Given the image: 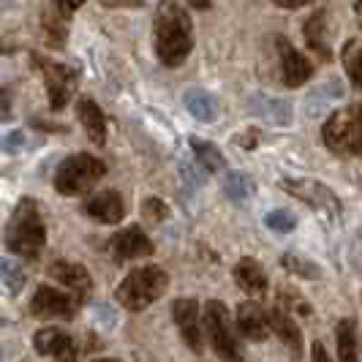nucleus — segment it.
Masks as SVG:
<instances>
[{
  "label": "nucleus",
  "mask_w": 362,
  "mask_h": 362,
  "mask_svg": "<svg viewBox=\"0 0 362 362\" xmlns=\"http://www.w3.org/2000/svg\"><path fill=\"white\" fill-rule=\"evenodd\" d=\"M156 54L166 69H177L194 49V25L177 0H161L153 19Z\"/></svg>",
  "instance_id": "nucleus-1"
},
{
  "label": "nucleus",
  "mask_w": 362,
  "mask_h": 362,
  "mask_svg": "<svg viewBox=\"0 0 362 362\" xmlns=\"http://www.w3.org/2000/svg\"><path fill=\"white\" fill-rule=\"evenodd\" d=\"M47 243V226L33 199H22L6 226V248L25 259H36Z\"/></svg>",
  "instance_id": "nucleus-2"
},
{
  "label": "nucleus",
  "mask_w": 362,
  "mask_h": 362,
  "mask_svg": "<svg viewBox=\"0 0 362 362\" xmlns=\"http://www.w3.org/2000/svg\"><path fill=\"white\" fill-rule=\"evenodd\" d=\"M169 286V275L158 264H147V267H136L131 270L120 281V286L115 291L117 303L128 310H145L150 308L158 297H163V291Z\"/></svg>",
  "instance_id": "nucleus-3"
},
{
  "label": "nucleus",
  "mask_w": 362,
  "mask_h": 362,
  "mask_svg": "<svg viewBox=\"0 0 362 362\" xmlns=\"http://www.w3.org/2000/svg\"><path fill=\"white\" fill-rule=\"evenodd\" d=\"M322 139L329 153L344 158L362 156V104H349L329 115L322 128Z\"/></svg>",
  "instance_id": "nucleus-4"
},
{
  "label": "nucleus",
  "mask_w": 362,
  "mask_h": 362,
  "mask_svg": "<svg viewBox=\"0 0 362 362\" xmlns=\"http://www.w3.org/2000/svg\"><path fill=\"white\" fill-rule=\"evenodd\" d=\"M107 175V163L90 153H74L57 166L54 172V188L63 197H79L88 194L95 182Z\"/></svg>",
  "instance_id": "nucleus-5"
},
{
  "label": "nucleus",
  "mask_w": 362,
  "mask_h": 362,
  "mask_svg": "<svg viewBox=\"0 0 362 362\" xmlns=\"http://www.w3.org/2000/svg\"><path fill=\"white\" fill-rule=\"evenodd\" d=\"M204 329H207L210 346H213L216 357H221V362H243V346L235 335V327H232L229 310L223 303L210 300L204 305Z\"/></svg>",
  "instance_id": "nucleus-6"
},
{
  "label": "nucleus",
  "mask_w": 362,
  "mask_h": 362,
  "mask_svg": "<svg viewBox=\"0 0 362 362\" xmlns=\"http://www.w3.org/2000/svg\"><path fill=\"white\" fill-rule=\"evenodd\" d=\"M30 63L41 76H44V85H47V95H49V107L54 112L69 104V98L76 90V82H79V71L71 66H63V63H54L49 57H44L41 52H30Z\"/></svg>",
  "instance_id": "nucleus-7"
},
{
  "label": "nucleus",
  "mask_w": 362,
  "mask_h": 362,
  "mask_svg": "<svg viewBox=\"0 0 362 362\" xmlns=\"http://www.w3.org/2000/svg\"><path fill=\"white\" fill-rule=\"evenodd\" d=\"M281 188L286 191V194H291L294 199L305 202L308 207H313V210H319L322 216L327 218H335L341 216V199L327 188L325 182L319 180H305V177H284L281 180Z\"/></svg>",
  "instance_id": "nucleus-8"
},
{
  "label": "nucleus",
  "mask_w": 362,
  "mask_h": 362,
  "mask_svg": "<svg viewBox=\"0 0 362 362\" xmlns=\"http://www.w3.org/2000/svg\"><path fill=\"white\" fill-rule=\"evenodd\" d=\"M79 300L69 291H57L52 286H38L30 300V313L36 319H74Z\"/></svg>",
  "instance_id": "nucleus-9"
},
{
  "label": "nucleus",
  "mask_w": 362,
  "mask_h": 362,
  "mask_svg": "<svg viewBox=\"0 0 362 362\" xmlns=\"http://www.w3.org/2000/svg\"><path fill=\"white\" fill-rule=\"evenodd\" d=\"M275 47L281 54V79L286 88H300L305 85L310 76H313V66L303 52H297L289 44V38L278 36L275 38Z\"/></svg>",
  "instance_id": "nucleus-10"
},
{
  "label": "nucleus",
  "mask_w": 362,
  "mask_h": 362,
  "mask_svg": "<svg viewBox=\"0 0 362 362\" xmlns=\"http://www.w3.org/2000/svg\"><path fill=\"white\" fill-rule=\"evenodd\" d=\"M172 316H175V325L180 329L185 346L202 354L204 341H202V327H199V303L197 300H175L172 303Z\"/></svg>",
  "instance_id": "nucleus-11"
},
{
  "label": "nucleus",
  "mask_w": 362,
  "mask_h": 362,
  "mask_svg": "<svg viewBox=\"0 0 362 362\" xmlns=\"http://www.w3.org/2000/svg\"><path fill=\"white\" fill-rule=\"evenodd\" d=\"M109 251L115 254V259L126 262V259H145V256H150L156 248H153V240L142 232V226H128L123 232L112 235Z\"/></svg>",
  "instance_id": "nucleus-12"
},
{
  "label": "nucleus",
  "mask_w": 362,
  "mask_h": 362,
  "mask_svg": "<svg viewBox=\"0 0 362 362\" xmlns=\"http://www.w3.org/2000/svg\"><path fill=\"white\" fill-rule=\"evenodd\" d=\"M267 325H270L272 335H278V341L291 351V360H303V332L294 325V319L289 316V310H284L281 305L267 310Z\"/></svg>",
  "instance_id": "nucleus-13"
},
{
  "label": "nucleus",
  "mask_w": 362,
  "mask_h": 362,
  "mask_svg": "<svg viewBox=\"0 0 362 362\" xmlns=\"http://www.w3.org/2000/svg\"><path fill=\"white\" fill-rule=\"evenodd\" d=\"M237 329L245 341L262 344L270 335V325H267V310L262 308L256 300H245L237 305Z\"/></svg>",
  "instance_id": "nucleus-14"
},
{
  "label": "nucleus",
  "mask_w": 362,
  "mask_h": 362,
  "mask_svg": "<svg viewBox=\"0 0 362 362\" xmlns=\"http://www.w3.org/2000/svg\"><path fill=\"white\" fill-rule=\"evenodd\" d=\"M49 275H52L57 284H63L69 291H74V297H76L79 303H82L85 294L93 289L90 272L85 270V264H79V262H52Z\"/></svg>",
  "instance_id": "nucleus-15"
},
{
  "label": "nucleus",
  "mask_w": 362,
  "mask_h": 362,
  "mask_svg": "<svg viewBox=\"0 0 362 362\" xmlns=\"http://www.w3.org/2000/svg\"><path fill=\"white\" fill-rule=\"evenodd\" d=\"M85 213L98 223H120L126 218V202L117 191H101L85 202Z\"/></svg>",
  "instance_id": "nucleus-16"
},
{
  "label": "nucleus",
  "mask_w": 362,
  "mask_h": 362,
  "mask_svg": "<svg viewBox=\"0 0 362 362\" xmlns=\"http://www.w3.org/2000/svg\"><path fill=\"white\" fill-rule=\"evenodd\" d=\"M235 281L237 286L243 291H248L251 297H264L270 291V278H267V272L262 267V262H256L251 256H245V259L237 262Z\"/></svg>",
  "instance_id": "nucleus-17"
},
{
  "label": "nucleus",
  "mask_w": 362,
  "mask_h": 362,
  "mask_svg": "<svg viewBox=\"0 0 362 362\" xmlns=\"http://www.w3.org/2000/svg\"><path fill=\"white\" fill-rule=\"evenodd\" d=\"M76 117H79V123H82L93 145H107V117L93 98H79L76 101Z\"/></svg>",
  "instance_id": "nucleus-18"
},
{
  "label": "nucleus",
  "mask_w": 362,
  "mask_h": 362,
  "mask_svg": "<svg viewBox=\"0 0 362 362\" xmlns=\"http://www.w3.org/2000/svg\"><path fill=\"white\" fill-rule=\"evenodd\" d=\"M305 44L310 52H316L319 60H332V49L327 44V11L319 8L316 14H310L305 22Z\"/></svg>",
  "instance_id": "nucleus-19"
},
{
  "label": "nucleus",
  "mask_w": 362,
  "mask_h": 362,
  "mask_svg": "<svg viewBox=\"0 0 362 362\" xmlns=\"http://www.w3.org/2000/svg\"><path fill=\"white\" fill-rule=\"evenodd\" d=\"M33 346H36L38 354H44V357H57V354H63V351H69L74 346L71 335H66L60 327H44V329H38L36 335H33Z\"/></svg>",
  "instance_id": "nucleus-20"
},
{
  "label": "nucleus",
  "mask_w": 362,
  "mask_h": 362,
  "mask_svg": "<svg viewBox=\"0 0 362 362\" xmlns=\"http://www.w3.org/2000/svg\"><path fill=\"white\" fill-rule=\"evenodd\" d=\"M335 344L341 362H360V344H357V319H341L335 325Z\"/></svg>",
  "instance_id": "nucleus-21"
},
{
  "label": "nucleus",
  "mask_w": 362,
  "mask_h": 362,
  "mask_svg": "<svg viewBox=\"0 0 362 362\" xmlns=\"http://www.w3.org/2000/svg\"><path fill=\"white\" fill-rule=\"evenodd\" d=\"M185 109H188L199 123H213L218 117L216 101H213V95H207L204 90L185 93Z\"/></svg>",
  "instance_id": "nucleus-22"
},
{
  "label": "nucleus",
  "mask_w": 362,
  "mask_h": 362,
  "mask_svg": "<svg viewBox=\"0 0 362 362\" xmlns=\"http://www.w3.org/2000/svg\"><path fill=\"white\" fill-rule=\"evenodd\" d=\"M341 60H344V69L351 79V85L362 90V41L360 38H351L346 41L344 49H341Z\"/></svg>",
  "instance_id": "nucleus-23"
},
{
  "label": "nucleus",
  "mask_w": 362,
  "mask_h": 362,
  "mask_svg": "<svg viewBox=\"0 0 362 362\" xmlns=\"http://www.w3.org/2000/svg\"><path fill=\"white\" fill-rule=\"evenodd\" d=\"M254 112L264 115L270 123H278V126H286L291 120V109L286 101H278V98H264V95H254Z\"/></svg>",
  "instance_id": "nucleus-24"
},
{
  "label": "nucleus",
  "mask_w": 362,
  "mask_h": 362,
  "mask_svg": "<svg viewBox=\"0 0 362 362\" xmlns=\"http://www.w3.org/2000/svg\"><path fill=\"white\" fill-rule=\"evenodd\" d=\"M191 150H194L197 161H199L207 172H221V169L226 166V161H223V153H221L213 142H204V139L191 136Z\"/></svg>",
  "instance_id": "nucleus-25"
},
{
  "label": "nucleus",
  "mask_w": 362,
  "mask_h": 362,
  "mask_svg": "<svg viewBox=\"0 0 362 362\" xmlns=\"http://www.w3.org/2000/svg\"><path fill=\"white\" fill-rule=\"evenodd\" d=\"M223 191L232 202H245L254 197L256 185L245 172H229L226 180H223Z\"/></svg>",
  "instance_id": "nucleus-26"
},
{
  "label": "nucleus",
  "mask_w": 362,
  "mask_h": 362,
  "mask_svg": "<svg viewBox=\"0 0 362 362\" xmlns=\"http://www.w3.org/2000/svg\"><path fill=\"white\" fill-rule=\"evenodd\" d=\"M0 281L11 289V294H19L28 284V272L19 262L8 259V256H0Z\"/></svg>",
  "instance_id": "nucleus-27"
},
{
  "label": "nucleus",
  "mask_w": 362,
  "mask_h": 362,
  "mask_svg": "<svg viewBox=\"0 0 362 362\" xmlns=\"http://www.w3.org/2000/svg\"><path fill=\"white\" fill-rule=\"evenodd\" d=\"M41 33H44L47 47L60 49L63 41H66V22H63V17H60V14H52V11H47L44 19H41Z\"/></svg>",
  "instance_id": "nucleus-28"
},
{
  "label": "nucleus",
  "mask_w": 362,
  "mask_h": 362,
  "mask_svg": "<svg viewBox=\"0 0 362 362\" xmlns=\"http://www.w3.org/2000/svg\"><path fill=\"white\" fill-rule=\"evenodd\" d=\"M281 264L289 272L300 275V278H308V281H316L322 272H319V264H313L308 259H303L300 254H284L281 256Z\"/></svg>",
  "instance_id": "nucleus-29"
},
{
  "label": "nucleus",
  "mask_w": 362,
  "mask_h": 362,
  "mask_svg": "<svg viewBox=\"0 0 362 362\" xmlns=\"http://www.w3.org/2000/svg\"><path fill=\"white\" fill-rule=\"evenodd\" d=\"M278 297H281V308L284 310H297L300 316H310L313 313V308H310L308 300H303V294L300 291H291V289H284L278 291Z\"/></svg>",
  "instance_id": "nucleus-30"
},
{
  "label": "nucleus",
  "mask_w": 362,
  "mask_h": 362,
  "mask_svg": "<svg viewBox=\"0 0 362 362\" xmlns=\"http://www.w3.org/2000/svg\"><path fill=\"white\" fill-rule=\"evenodd\" d=\"M264 223L270 226L272 232H291L297 226V218L291 216L289 210H272L264 216Z\"/></svg>",
  "instance_id": "nucleus-31"
},
{
  "label": "nucleus",
  "mask_w": 362,
  "mask_h": 362,
  "mask_svg": "<svg viewBox=\"0 0 362 362\" xmlns=\"http://www.w3.org/2000/svg\"><path fill=\"white\" fill-rule=\"evenodd\" d=\"M142 216H145L150 223H161V221H166V218H169V207H166L161 199L150 197V199L142 202Z\"/></svg>",
  "instance_id": "nucleus-32"
},
{
  "label": "nucleus",
  "mask_w": 362,
  "mask_h": 362,
  "mask_svg": "<svg viewBox=\"0 0 362 362\" xmlns=\"http://www.w3.org/2000/svg\"><path fill=\"white\" fill-rule=\"evenodd\" d=\"M0 147H3L6 153H19V150L25 147V134H22V131H11V134H6V136L0 139Z\"/></svg>",
  "instance_id": "nucleus-33"
},
{
  "label": "nucleus",
  "mask_w": 362,
  "mask_h": 362,
  "mask_svg": "<svg viewBox=\"0 0 362 362\" xmlns=\"http://www.w3.org/2000/svg\"><path fill=\"white\" fill-rule=\"evenodd\" d=\"M82 3H85V0H54V11H57L63 19H69Z\"/></svg>",
  "instance_id": "nucleus-34"
},
{
  "label": "nucleus",
  "mask_w": 362,
  "mask_h": 362,
  "mask_svg": "<svg viewBox=\"0 0 362 362\" xmlns=\"http://www.w3.org/2000/svg\"><path fill=\"white\" fill-rule=\"evenodd\" d=\"M240 147H245V150H254L256 145H259V131L256 128H248V131H243L240 136L235 139Z\"/></svg>",
  "instance_id": "nucleus-35"
},
{
  "label": "nucleus",
  "mask_w": 362,
  "mask_h": 362,
  "mask_svg": "<svg viewBox=\"0 0 362 362\" xmlns=\"http://www.w3.org/2000/svg\"><path fill=\"white\" fill-rule=\"evenodd\" d=\"M14 115H11V90L6 88V90H0V120H11Z\"/></svg>",
  "instance_id": "nucleus-36"
},
{
  "label": "nucleus",
  "mask_w": 362,
  "mask_h": 362,
  "mask_svg": "<svg viewBox=\"0 0 362 362\" xmlns=\"http://www.w3.org/2000/svg\"><path fill=\"white\" fill-rule=\"evenodd\" d=\"M145 0H101V6L107 8H139Z\"/></svg>",
  "instance_id": "nucleus-37"
},
{
  "label": "nucleus",
  "mask_w": 362,
  "mask_h": 362,
  "mask_svg": "<svg viewBox=\"0 0 362 362\" xmlns=\"http://www.w3.org/2000/svg\"><path fill=\"white\" fill-rule=\"evenodd\" d=\"M310 362H332V357L327 354V349H325V344H316L310 346Z\"/></svg>",
  "instance_id": "nucleus-38"
},
{
  "label": "nucleus",
  "mask_w": 362,
  "mask_h": 362,
  "mask_svg": "<svg viewBox=\"0 0 362 362\" xmlns=\"http://www.w3.org/2000/svg\"><path fill=\"white\" fill-rule=\"evenodd\" d=\"M275 6H281V8H303V6H308L313 0H272Z\"/></svg>",
  "instance_id": "nucleus-39"
},
{
  "label": "nucleus",
  "mask_w": 362,
  "mask_h": 362,
  "mask_svg": "<svg viewBox=\"0 0 362 362\" xmlns=\"http://www.w3.org/2000/svg\"><path fill=\"white\" fill-rule=\"evenodd\" d=\"M54 362H79V354H76V346H71L69 351H63V354H57Z\"/></svg>",
  "instance_id": "nucleus-40"
},
{
  "label": "nucleus",
  "mask_w": 362,
  "mask_h": 362,
  "mask_svg": "<svg viewBox=\"0 0 362 362\" xmlns=\"http://www.w3.org/2000/svg\"><path fill=\"white\" fill-rule=\"evenodd\" d=\"M194 8H210V0H188Z\"/></svg>",
  "instance_id": "nucleus-41"
},
{
  "label": "nucleus",
  "mask_w": 362,
  "mask_h": 362,
  "mask_svg": "<svg viewBox=\"0 0 362 362\" xmlns=\"http://www.w3.org/2000/svg\"><path fill=\"white\" fill-rule=\"evenodd\" d=\"M354 14H357V19H360L362 25V0H354Z\"/></svg>",
  "instance_id": "nucleus-42"
},
{
  "label": "nucleus",
  "mask_w": 362,
  "mask_h": 362,
  "mask_svg": "<svg viewBox=\"0 0 362 362\" xmlns=\"http://www.w3.org/2000/svg\"><path fill=\"white\" fill-rule=\"evenodd\" d=\"M93 362H120V360H109L107 357V360H93Z\"/></svg>",
  "instance_id": "nucleus-43"
},
{
  "label": "nucleus",
  "mask_w": 362,
  "mask_h": 362,
  "mask_svg": "<svg viewBox=\"0 0 362 362\" xmlns=\"http://www.w3.org/2000/svg\"><path fill=\"white\" fill-rule=\"evenodd\" d=\"M0 362H3V346H0Z\"/></svg>",
  "instance_id": "nucleus-44"
}]
</instances>
